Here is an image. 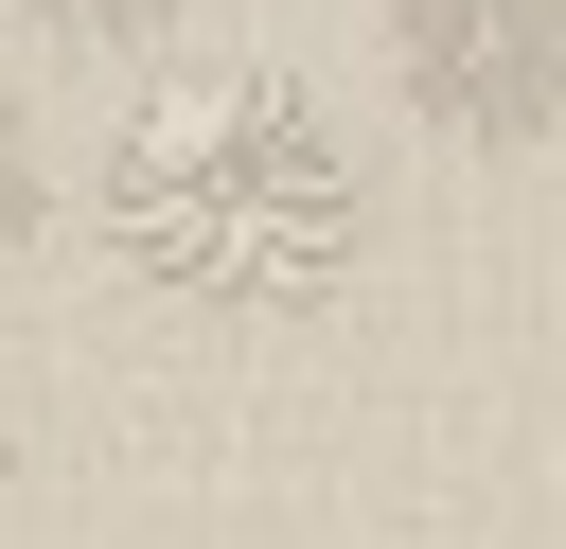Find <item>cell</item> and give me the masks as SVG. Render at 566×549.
I'll use <instances>...</instances> for the list:
<instances>
[{"label": "cell", "mask_w": 566, "mask_h": 549, "mask_svg": "<svg viewBox=\"0 0 566 549\" xmlns=\"http://www.w3.org/2000/svg\"><path fill=\"white\" fill-rule=\"evenodd\" d=\"M389 71L442 142H531L566 106V0H389Z\"/></svg>", "instance_id": "obj_2"}, {"label": "cell", "mask_w": 566, "mask_h": 549, "mask_svg": "<svg viewBox=\"0 0 566 549\" xmlns=\"http://www.w3.org/2000/svg\"><path fill=\"white\" fill-rule=\"evenodd\" d=\"M18 18H53V35H142L159 0H18Z\"/></svg>", "instance_id": "obj_3"}, {"label": "cell", "mask_w": 566, "mask_h": 549, "mask_svg": "<svg viewBox=\"0 0 566 549\" xmlns=\"http://www.w3.org/2000/svg\"><path fill=\"white\" fill-rule=\"evenodd\" d=\"M106 266L195 319H301L354 266V159L283 71H177L106 124Z\"/></svg>", "instance_id": "obj_1"}, {"label": "cell", "mask_w": 566, "mask_h": 549, "mask_svg": "<svg viewBox=\"0 0 566 549\" xmlns=\"http://www.w3.org/2000/svg\"><path fill=\"white\" fill-rule=\"evenodd\" d=\"M0 230H18V142H0Z\"/></svg>", "instance_id": "obj_4"}]
</instances>
